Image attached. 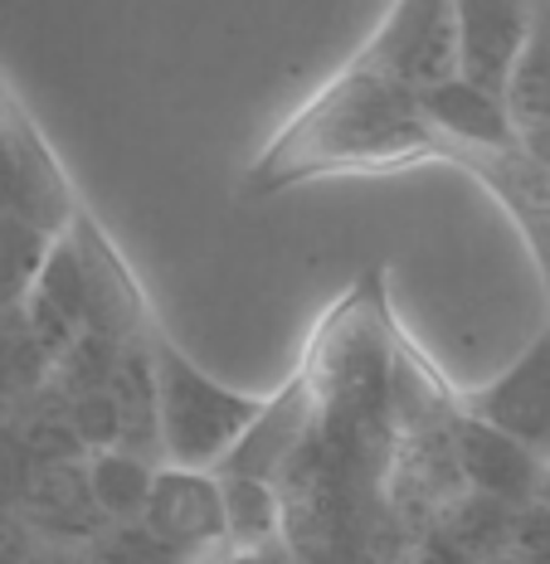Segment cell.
I'll return each instance as SVG.
<instances>
[{"label":"cell","instance_id":"cell-7","mask_svg":"<svg viewBox=\"0 0 550 564\" xmlns=\"http://www.w3.org/2000/svg\"><path fill=\"white\" fill-rule=\"evenodd\" d=\"M142 521L185 560H219L229 555V521H225V491L215 473L195 467H157V487L142 511Z\"/></svg>","mask_w":550,"mask_h":564},{"label":"cell","instance_id":"cell-10","mask_svg":"<svg viewBox=\"0 0 550 564\" xmlns=\"http://www.w3.org/2000/svg\"><path fill=\"white\" fill-rule=\"evenodd\" d=\"M459 15V74L477 88L507 93L526 34H531L536 0H453Z\"/></svg>","mask_w":550,"mask_h":564},{"label":"cell","instance_id":"cell-26","mask_svg":"<svg viewBox=\"0 0 550 564\" xmlns=\"http://www.w3.org/2000/svg\"><path fill=\"white\" fill-rule=\"evenodd\" d=\"M0 423H6V409H0Z\"/></svg>","mask_w":550,"mask_h":564},{"label":"cell","instance_id":"cell-14","mask_svg":"<svg viewBox=\"0 0 550 564\" xmlns=\"http://www.w3.org/2000/svg\"><path fill=\"white\" fill-rule=\"evenodd\" d=\"M219 491H225V521H229V550H273L283 545V501L278 491L259 477L239 473H215Z\"/></svg>","mask_w":550,"mask_h":564},{"label":"cell","instance_id":"cell-16","mask_svg":"<svg viewBox=\"0 0 550 564\" xmlns=\"http://www.w3.org/2000/svg\"><path fill=\"white\" fill-rule=\"evenodd\" d=\"M50 375H54V356L40 346V336L30 332L25 302L0 312V409H10L25 394L44 390Z\"/></svg>","mask_w":550,"mask_h":564},{"label":"cell","instance_id":"cell-17","mask_svg":"<svg viewBox=\"0 0 550 564\" xmlns=\"http://www.w3.org/2000/svg\"><path fill=\"white\" fill-rule=\"evenodd\" d=\"M84 564H195L175 545H166L151 525L137 521H108L98 535L84 545Z\"/></svg>","mask_w":550,"mask_h":564},{"label":"cell","instance_id":"cell-5","mask_svg":"<svg viewBox=\"0 0 550 564\" xmlns=\"http://www.w3.org/2000/svg\"><path fill=\"white\" fill-rule=\"evenodd\" d=\"M443 166L467 171L517 219L550 302V166L526 147H453V141H443Z\"/></svg>","mask_w":550,"mask_h":564},{"label":"cell","instance_id":"cell-4","mask_svg":"<svg viewBox=\"0 0 550 564\" xmlns=\"http://www.w3.org/2000/svg\"><path fill=\"white\" fill-rule=\"evenodd\" d=\"M360 64L380 68L400 88L424 98L429 88L459 78V15L453 0H395L366 44Z\"/></svg>","mask_w":550,"mask_h":564},{"label":"cell","instance_id":"cell-3","mask_svg":"<svg viewBox=\"0 0 550 564\" xmlns=\"http://www.w3.org/2000/svg\"><path fill=\"white\" fill-rule=\"evenodd\" d=\"M151 370H157V419H161V457L171 467L215 473L234 453V443L259 423L268 399L234 394L195 366L166 336V326L151 322L147 332Z\"/></svg>","mask_w":550,"mask_h":564},{"label":"cell","instance_id":"cell-23","mask_svg":"<svg viewBox=\"0 0 550 564\" xmlns=\"http://www.w3.org/2000/svg\"><path fill=\"white\" fill-rule=\"evenodd\" d=\"M6 117H10V102H6V93H0V127H6Z\"/></svg>","mask_w":550,"mask_h":564},{"label":"cell","instance_id":"cell-20","mask_svg":"<svg viewBox=\"0 0 550 564\" xmlns=\"http://www.w3.org/2000/svg\"><path fill=\"white\" fill-rule=\"evenodd\" d=\"M34 545H40V540H34L25 516L10 511V507H0V564H25Z\"/></svg>","mask_w":550,"mask_h":564},{"label":"cell","instance_id":"cell-1","mask_svg":"<svg viewBox=\"0 0 550 564\" xmlns=\"http://www.w3.org/2000/svg\"><path fill=\"white\" fill-rule=\"evenodd\" d=\"M400 326L366 273L312 326L298 370L215 473L259 477L283 501L292 564H405L395 525Z\"/></svg>","mask_w":550,"mask_h":564},{"label":"cell","instance_id":"cell-2","mask_svg":"<svg viewBox=\"0 0 550 564\" xmlns=\"http://www.w3.org/2000/svg\"><path fill=\"white\" fill-rule=\"evenodd\" d=\"M419 161H443V137L424 117V98L351 54L254 156L239 191L244 199H268L326 175L405 171Z\"/></svg>","mask_w":550,"mask_h":564},{"label":"cell","instance_id":"cell-15","mask_svg":"<svg viewBox=\"0 0 550 564\" xmlns=\"http://www.w3.org/2000/svg\"><path fill=\"white\" fill-rule=\"evenodd\" d=\"M502 98H507L521 132L550 122V0H536L531 34H526L517 64H511V78H507Z\"/></svg>","mask_w":550,"mask_h":564},{"label":"cell","instance_id":"cell-13","mask_svg":"<svg viewBox=\"0 0 550 564\" xmlns=\"http://www.w3.org/2000/svg\"><path fill=\"white\" fill-rule=\"evenodd\" d=\"M88 491L93 507L103 511V521H137L151 501V487H157V467L142 453L127 448H98L88 453Z\"/></svg>","mask_w":550,"mask_h":564},{"label":"cell","instance_id":"cell-11","mask_svg":"<svg viewBox=\"0 0 550 564\" xmlns=\"http://www.w3.org/2000/svg\"><path fill=\"white\" fill-rule=\"evenodd\" d=\"M88 457L78 463H40L25 487V501H20V516L30 521L34 540L44 545H88L93 535L103 531V511L93 507L88 491Z\"/></svg>","mask_w":550,"mask_h":564},{"label":"cell","instance_id":"cell-9","mask_svg":"<svg viewBox=\"0 0 550 564\" xmlns=\"http://www.w3.org/2000/svg\"><path fill=\"white\" fill-rule=\"evenodd\" d=\"M463 409L497 423L502 433L521 438L541 463H550V326L493 384L463 394Z\"/></svg>","mask_w":550,"mask_h":564},{"label":"cell","instance_id":"cell-18","mask_svg":"<svg viewBox=\"0 0 550 564\" xmlns=\"http://www.w3.org/2000/svg\"><path fill=\"white\" fill-rule=\"evenodd\" d=\"M50 243L54 239H44L40 229H25V225H15V219H0V312L20 307V302L30 297Z\"/></svg>","mask_w":550,"mask_h":564},{"label":"cell","instance_id":"cell-19","mask_svg":"<svg viewBox=\"0 0 550 564\" xmlns=\"http://www.w3.org/2000/svg\"><path fill=\"white\" fill-rule=\"evenodd\" d=\"M483 564H550V501H536L517 521V531Z\"/></svg>","mask_w":550,"mask_h":564},{"label":"cell","instance_id":"cell-24","mask_svg":"<svg viewBox=\"0 0 550 564\" xmlns=\"http://www.w3.org/2000/svg\"><path fill=\"white\" fill-rule=\"evenodd\" d=\"M541 501H550V473H546V491H541Z\"/></svg>","mask_w":550,"mask_h":564},{"label":"cell","instance_id":"cell-21","mask_svg":"<svg viewBox=\"0 0 550 564\" xmlns=\"http://www.w3.org/2000/svg\"><path fill=\"white\" fill-rule=\"evenodd\" d=\"M25 564H84V555H74V545H34Z\"/></svg>","mask_w":550,"mask_h":564},{"label":"cell","instance_id":"cell-22","mask_svg":"<svg viewBox=\"0 0 550 564\" xmlns=\"http://www.w3.org/2000/svg\"><path fill=\"white\" fill-rule=\"evenodd\" d=\"M521 147L531 151L536 161H546V166H550V122L546 127H531V132H521Z\"/></svg>","mask_w":550,"mask_h":564},{"label":"cell","instance_id":"cell-6","mask_svg":"<svg viewBox=\"0 0 550 564\" xmlns=\"http://www.w3.org/2000/svg\"><path fill=\"white\" fill-rule=\"evenodd\" d=\"M0 219L40 229L44 239L68 234V225L78 219V199L64 171L54 166L50 147L15 108L0 127Z\"/></svg>","mask_w":550,"mask_h":564},{"label":"cell","instance_id":"cell-8","mask_svg":"<svg viewBox=\"0 0 550 564\" xmlns=\"http://www.w3.org/2000/svg\"><path fill=\"white\" fill-rule=\"evenodd\" d=\"M453 448H459V467L473 491L507 501V507H517V511H531L536 501H541L550 463H541L521 438L502 433L497 423L467 414L463 399H459V409H453Z\"/></svg>","mask_w":550,"mask_h":564},{"label":"cell","instance_id":"cell-25","mask_svg":"<svg viewBox=\"0 0 550 564\" xmlns=\"http://www.w3.org/2000/svg\"><path fill=\"white\" fill-rule=\"evenodd\" d=\"M195 564H215V560H195Z\"/></svg>","mask_w":550,"mask_h":564},{"label":"cell","instance_id":"cell-12","mask_svg":"<svg viewBox=\"0 0 550 564\" xmlns=\"http://www.w3.org/2000/svg\"><path fill=\"white\" fill-rule=\"evenodd\" d=\"M424 117L453 147H521V127L511 117L507 98L493 88L467 84L463 74L424 93Z\"/></svg>","mask_w":550,"mask_h":564}]
</instances>
